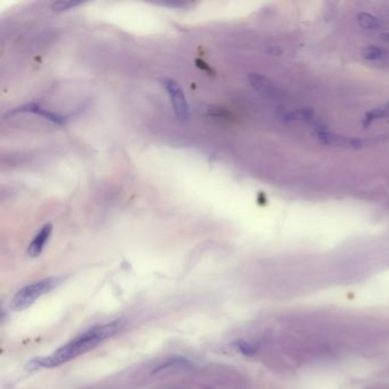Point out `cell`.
Segmentation results:
<instances>
[{
  "label": "cell",
  "instance_id": "obj_11",
  "mask_svg": "<svg viewBox=\"0 0 389 389\" xmlns=\"http://www.w3.org/2000/svg\"><path fill=\"white\" fill-rule=\"evenodd\" d=\"M232 347L240 354L246 355V356H252L258 351V345L247 340H237L232 344Z\"/></svg>",
  "mask_w": 389,
  "mask_h": 389
},
{
  "label": "cell",
  "instance_id": "obj_13",
  "mask_svg": "<svg viewBox=\"0 0 389 389\" xmlns=\"http://www.w3.org/2000/svg\"><path fill=\"white\" fill-rule=\"evenodd\" d=\"M269 53H270V55L279 56V55H281V54H282V51H281V50H279V48H276V47H272L271 50L269 51Z\"/></svg>",
  "mask_w": 389,
  "mask_h": 389
},
{
  "label": "cell",
  "instance_id": "obj_2",
  "mask_svg": "<svg viewBox=\"0 0 389 389\" xmlns=\"http://www.w3.org/2000/svg\"><path fill=\"white\" fill-rule=\"evenodd\" d=\"M62 282V278H47L24 286L13 297L11 309L14 312H23V310L31 307L42 295H46L58 288Z\"/></svg>",
  "mask_w": 389,
  "mask_h": 389
},
{
  "label": "cell",
  "instance_id": "obj_5",
  "mask_svg": "<svg viewBox=\"0 0 389 389\" xmlns=\"http://www.w3.org/2000/svg\"><path fill=\"white\" fill-rule=\"evenodd\" d=\"M248 78H249L250 85L262 96L271 100H278L280 97L279 89L265 76L259 74H250Z\"/></svg>",
  "mask_w": 389,
  "mask_h": 389
},
{
  "label": "cell",
  "instance_id": "obj_3",
  "mask_svg": "<svg viewBox=\"0 0 389 389\" xmlns=\"http://www.w3.org/2000/svg\"><path fill=\"white\" fill-rule=\"evenodd\" d=\"M160 81H161L162 86L166 88L170 97V102H172L173 109L175 114L177 116V119L181 121L186 120L188 118L189 111L186 97L185 94H184L182 87L178 85L177 81L169 79V78H163V79Z\"/></svg>",
  "mask_w": 389,
  "mask_h": 389
},
{
  "label": "cell",
  "instance_id": "obj_10",
  "mask_svg": "<svg viewBox=\"0 0 389 389\" xmlns=\"http://www.w3.org/2000/svg\"><path fill=\"white\" fill-rule=\"evenodd\" d=\"M362 56L364 60L369 62H379L383 61L388 57V53L383 50V48L376 46V45H369L364 48L362 52Z\"/></svg>",
  "mask_w": 389,
  "mask_h": 389
},
{
  "label": "cell",
  "instance_id": "obj_6",
  "mask_svg": "<svg viewBox=\"0 0 389 389\" xmlns=\"http://www.w3.org/2000/svg\"><path fill=\"white\" fill-rule=\"evenodd\" d=\"M52 231V224H46V225H43L41 230L39 231L38 234L35 236V239L31 241L30 246L28 248V255L30 256L31 258H37V257L42 254L43 248H45L48 240H50Z\"/></svg>",
  "mask_w": 389,
  "mask_h": 389
},
{
  "label": "cell",
  "instance_id": "obj_4",
  "mask_svg": "<svg viewBox=\"0 0 389 389\" xmlns=\"http://www.w3.org/2000/svg\"><path fill=\"white\" fill-rule=\"evenodd\" d=\"M193 369V363L189 361L186 357L182 356H175L167 358L166 361H163L159 364L157 368H154L152 372L153 376H168V374H173L176 372L182 371H188Z\"/></svg>",
  "mask_w": 389,
  "mask_h": 389
},
{
  "label": "cell",
  "instance_id": "obj_1",
  "mask_svg": "<svg viewBox=\"0 0 389 389\" xmlns=\"http://www.w3.org/2000/svg\"><path fill=\"white\" fill-rule=\"evenodd\" d=\"M121 327L120 321L100 324L82 332L74 340L62 346L48 356L36 357L29 361L26 366V370L29 372L40 370V369L57 368L66 362L75 359L80 355L94 349L104 340L114 335Z\"/></svg>",
  "mask_w": 389,
  "mask_h": 389
},
{
  "label": "cell",
  "instance_id": "obj_12",
  "mask_svg": "<svg viewBox=\"0 0 389 389\" xmlns=\"http://www.w3.org/2000/svg\"><path fill=\"white\" fill-rule=\"evenodd\" d=\"M82 3L80 2H55L52 4V9L55 12H64V11H69V9L75 8L77 6H79Z\"/></svg>",
  "mask_w": 389,
  "mask_h": 389
},
{
  "label": "cell",
  "instance_id": "obj_7",
  "mask_svg": "<svg viewBox=\"0 0 389 389\" xmlns=\"http://www.w3.org/2000/svg\"><path fill=\"white\" fill-rule=\"evenodd\" d=\"M12 113H33V114H39L46 118L47 120L52 121V123L57 124V125H63L66 123L67 116H63L60 114L53 113V112H50L47 110H43L40 108V105L37 103H30V104H26L23 106H19V108L14 110Z\"/></svg>",
  "mask_w": 389,
  "mask_h": 389
},
{
  "label": "cell",
  "instance_id": "obj_9",
  "mask_svg": "<svg viewBox=\"0 0 389 389\" xmlns=\"http://www.w3.org/2000/svg\"><path fill=\"white\" fill-rule=\"evenodd\" d=\"M387 118H389V102H387L385 104L378 105L376 108L369 111L366 118L363 120V125L368 127V126H370L374 121Z\"/></svg>",
  "mask_w": 389,
  "mask_h": 389
},
{
  "label": "cell",
  "instance_id": "obj_8",
  "mask_svg": "<svg viewBox=\"0 0 389 389\" xmlns=\"http://www.w3.org/2000/svg\"><path fill=\"white\" fill-rule=\"evenodd\" d=\"M356 21H357L358 27L367 31L377 32V31H381L382 29H385V22H383L380 17H378L372 13H368V12L358 13L356 16Z\"/></svg>",
  "mask_w": 389,
  "mask_h": 389
}]
</instances>
